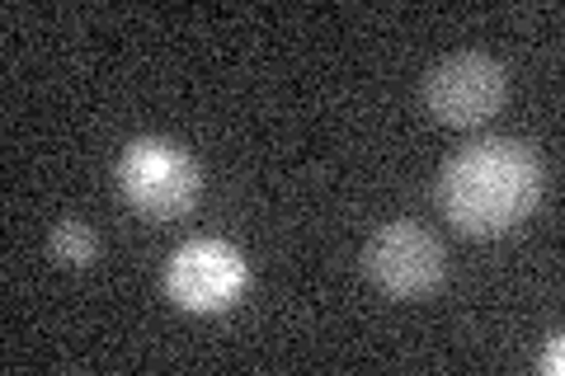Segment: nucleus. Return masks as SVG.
<instances>
[{
	"instance_id": "39448f33",
	"label": "nucleus",
	"mask_w": 565,
	"mask_h": 376,
	"mask_svg": "<svg viewBox=\"0 0 565 376\" xmlns=\"http://www.w3.org/2000/svg\"><path fill=\"white\" fill-rule=\"evenodd\" d=\"M509 99V71L490 52H452L424 76V114L444 128H481Z\"/></svg>"
},
{
	"instance_id": "7ed1b4c3",
	"label": "nucleus",
	"mask_w": 565,
	"mask_h": 376,
	"mask_svg": "<svg viewBox=\"0 0 565 376\" xmlns=\"http://www.w3.org/2000/svg\"><path fill=\"white\" fill-rule=\"evenodd\" d=\"M161 288L184 315H226L255 288V268L232 240L193 236L166 259Z\"/></svg>"
},
{
	"instance_id": "0eeeda50",
	"label": "nucleus",
	"mask_w": 565,
	"mask_h": 376,
	"mask_svg": "<svg viewBox=\"0 0 565 376\" xmlns=\"http://www.w3.org/2000/svg\"><path fill=\"white\" fill-rule=\"evenodd\" d=\"M537 372H542V376H561V372H565V334H561V330L546 334V344H542V353H537Z\"/></svg>"
},
{
	"instance_id": "423d86ee",
	"label": "nucleus",
	"mask_w": 565,
	"mask_h": 376,
	"mask_svg": "<svg viewBox=\"0 0 565 376\" xmlns=\"http://www.w3.org/2000/svg\"><path fill=\"white\" fill-rule=\"evenodd\" d=\"M104 255V240L90 222L81 217H62L57 226L47 230V259L57 268H71V273H85V268H95V259Z\"/></svg>"
},
{
	"instance_id": "f257e3e1",
	"label": "nucleus",
	"mask_w": 565,
	"mask_h": 376,
	"mask_svg": "<svg viewBox=\"0 0 565 376\" xmlns=\"http://www.w3.org/2000/svg\"><path fill=\"white\" fill-rule=\"evenodd\" d=\"M542 160L519 137H481L452 151L438 170L434 203L467 240H500L519 230L542 203Z\"/></svg>"
},
{
	"instance_id": "f03ea898",
	"label": "nucleus",
	"mask_w": 565,
	"mask_h": 376,
	"mask_svg": "<svg viewBox=\"0 0 565 376\" xmlns=\"http://www.w3.org/2000/svg\"><path fill=\"white\" fill-rule=\"evenodd\" d=\"M118 193L137 217L147 222H180L199 207L203 170L180 141L170 137H132L118 155Z\"/></svg>"
},
{
	"instance_id": "20e7f679",
	"label": "nucleus",
	"mask_w": 565,
	"mask_h": 376,
	"mask_svg": "<svg viewBox=\"0 0 565 376\" xmlns=\"http://www.w3.org/2000/svg\"><path fill=\"white\" fill-rule=\"evenodd\" d=\"M359 268L377 292L396 297V301H415V297H429L444 288L448 255H444V240H438L429 226L401 217V222H382L373 236H367Z\"/></svg>"
}]
</instances>
